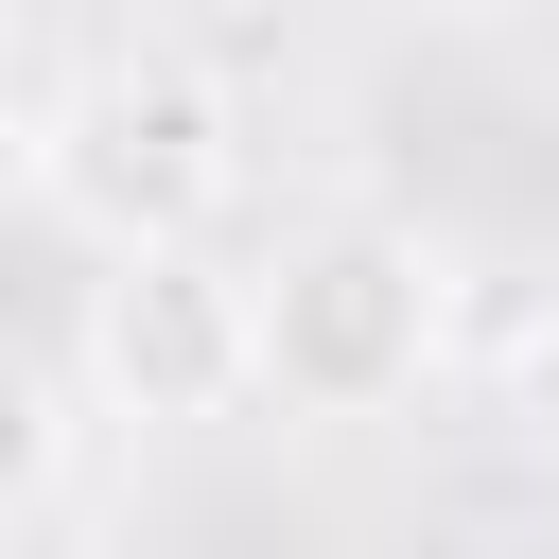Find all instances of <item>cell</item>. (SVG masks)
Returning <instances> with one entry per match:
<instances>
[{"label": "cell", "mask_w": 559, "mask_h": 559, "mask_svg": "<svg viewBox=\"0 0 559 559\" xmlns=\"http://www.w3.org/2000/svg\"><path fill=\"white\" fill-rule=\"evenodd\" d=\"M17 175H35V210L87 227L105 262H175V245H210L227 192H245V105H227V70H192V52L140 35V52H87L70 87H35Z\"/></svg>", "instance_id": "1"}, {"label": "cell", "mask_w": 559, "mask_h": 559, "mask_svg": "<svg viewBox=\"0 0 559 559\" xmlns=\"http://www.w3.org/2000/svg\"><path fill=\"white\" fill-rule=\"evenodd\" d=\"M454 349V262L402 210H332L262 262V402L280 419H402Z\"/></svg>", "instance_id": "2"}, {"label": "cell", "mask_w": 559, "mask_h": 559, "mask_svg": "<svg viewBox=\"0 0 559 559\" xmlns=\"http://www.w3.org/2000/svg\"><path fill=\"white\" fill-rule=\"evenodd\" d=\"M87 402L140 419V437H192V419H245L262 402V280L227 245H175V262H105L87 280V332H70Z\"/></svg>", "instance_id": "3"}, {"label": "cell", "mask_w": 559, "mask_h": 559, "mask_svg": "<svg viewBox=\"0 0 559 559\" xmlns=\"http://www.w3.org/2000/svg\"><path fill=\"white\" fill-rule=\"evenodd\" d=\"M70 437H87V367H70V349H35V367H17V507H52V489H70Z\"/></svg>", "instance_id": "4"}, {"label": "cell", "mask_w": 559, "mask_h": 559, "mask_svg": "<svg viewBox=\"0 0 559 559\" xmlns=\"http://www.w3.org/2000/svg\"><path fill=\"white\" fill-rule=\"evenodd\" d=\"M507 437H524V454L559 472V314H542V332L507 349Z\"/></svg>", "instance_id": "5"}]
</instances>
